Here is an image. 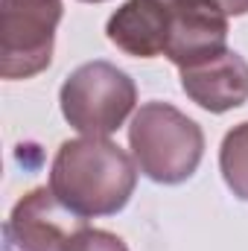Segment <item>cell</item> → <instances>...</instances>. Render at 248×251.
<instances>
[{"label":"cell","mask_w":248,"mask_h":251,"mask_svg":"<svg viewBox=\"0 0 248 251\" xmlns=\"http://www.w3.org/2000/svg\"><path fill=\"white\" fill-rule=\"evenodd\" d=\"M137 164L108 137L64 140L50 167V190L79 219L120 213L137 187Z\"/></svg>","instance_id":"1"},{"label":"cell","mask_w":248,"mask_h":251,"mask_svg":"<svg viewBox=\"0 0 248 251\" xmlns=\"http://www.w3.org/2000/svg\"><path fill=\"white\" fill-rule=\"evenodd\" d=\"M128 146L137 170L149 181L175 187L196 176L204 155V131L175 105L152 100L134 111Z\"/></svg>","instance_id":"2"},{"label":"cell","mask_w":248,"mask_h":251,"mask_svg":"<svg viewBox=\"0 0 248 251\" xmlns=\"http://www.w3.org/2000/svg\"><path fill=\"white\" fill-rule=\"evenodd\" d=\"M134 79L105 59L79 64L59 91L62 117L85 137L114 134L134 111Z\"/></svg>","instance_id":"3"},{"label":"cell","mask_w":248,"mask_h":251,"mask_svg":"<svg viewBox=\"0 0 248 251\" xmlns=\"http://www.w3.org/2000/svg\"><path fill=\"white\" fill-rule=\"evenodd\" d=\"M62 0H0V76L32 79L56 50Z\"/></svg>","instance_id":"4"},{"label":"cell","mask_w":248,"mask_h":251,"mask_svg":"<svg viewBox=\"0 0 248 251\" xmlns=\"http://www.w3.org/2000/svg\"><path fill=\"white\" fill-rule=\"evenodd\" d=\"M228 50V18L207 0L170 3V35L164 56L178 70L216 59Z\"/></svg>","instance_id":"5"},{"label":"cell","mask_w":248,"mask_h":251,"mask_svg":"<svg viewBox=\"0 0 248 251\" xmlns=\"http://www.w3.org/2000/svg\"><path fill=\"white\" fill-rule=\"evenodd\" d=\"M82 228V219L70 213L50 187L26 193L9 216V240L24 251H64L67 240Z\"/></svg>","instance_id":"6"},{"label":"cell","mask_w":248,"mask_h":251,"mask_svg":"<svg viewBox=\"0 0 248 251\" xmlns=\"http://www.w3.org/2000/svg\"><path fill=\"white\" fill-rule=\"evenodd\" d=\"M181 91L210 114L234 111L248 102V62L237 50H225L210 62L184 67Z\"/></svg>","instance_id":"7"},{"label":"cell","mask_w":248,"mask_h":251,"mask_svg":"<svg viewBox=\"0 0 248 251\" xmlns=\"http://www.w3.org/2000/svg\"><path fill=\"white\" fill-rule=\"evenodd\" d=\"M108 41L131 59H155L167 47L170 3L167 0H125L105 24Z\"/></svg>","instance_id":"8"},{"label":"cell","mask_w":248,"mask_h":251,"mask_svg":"<svg viewBox=\"0 0 248 251\" xmlns=\"http://www.w3.org/2000/svg\"><path fill=\"white\" fill-rule=\"evenodd\" d=\"M219 173L225 187L240 201H248V120L234 126L219 146Z\"/></svg>","instance_id":"9"},{"label":"cell","mask_w":248,"mask_h":251,"mask_svg":"<svg viewBox=\"0 0 248 251\" xmlns=\"http://www.w3.org/2000/svg\"><path fill=\"white\" fill-rule=\"evenodd\" d=\"M64 251H128V246H125L117 234H111V231L82 225V228L67 240Z\"/></svg>","instance_id":"10"},{"label":"cell","mask_w":248,"mask_h":251,"mask_svg":"<svg viewBox=\"0 0 248 251\" xmlns=\"http://www.w3.org/2000/svg\"><path fill=\"white\" fill-rule=\"evenodd\" d=\"M210 6H216L225 18H243L248 15V0H207Z\"/></svg>","instance_id":"11"},{"label":"cell","mask_w":248,"mask_h":251,"mask_svg":"<svg viewBox=\"0 0 248 251\" xmlns=\"http://www.w3.org/2000/svg\"><path fill=\"white\" fill-rule=\"evenodd\" d=\"M82 3H105V0H82Z\"/></svg>","instance_id":"12"},{"label":"cell","mask_w":248,"mask_h":251,"mask_svg":"<svg viewBox=\"0 0 248 251\" xmlns=\"http://www.w3.org/2000/svg\"><path fill=\"white\" fill-rule=\"evenodd\" d=\"M167 3H175V0H167Z\"/></svg>","instance_id":"13"}]
</instances>
